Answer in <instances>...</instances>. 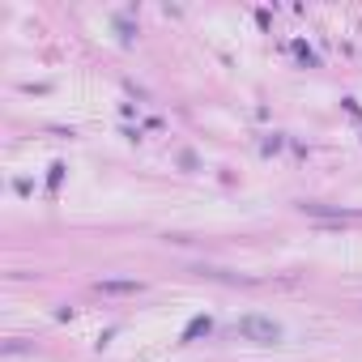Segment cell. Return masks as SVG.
Masks as SVG:
<instances>
[{"label":"cell","mask_w":362,"mask_h":362,"mask_svg":"<svg viewBox=\"0 0 362 362\" xmlns=\"http://www.w3.org/2000/svg\"><path fill=\"white\" fill-rule=\"evenodd\" d=\"M239 337H243V341H256V345H277V341H281V324H277L273 315L252 311V315L239 320Z\"/></svg>","instance_id":"1"},{"label":"cell","mask_w":362,"mask_h":362,"mask_svg":"<svg viewBox=\"0 0 362 362\" xmlns=\"http://www.w3.org/2000/svg\"><path fill=\"white\" fill-rule=\"evenodd\" d=\"M103 294H141V281H98Z\"/></svg>","instance_id":"2"}]
</instances>
